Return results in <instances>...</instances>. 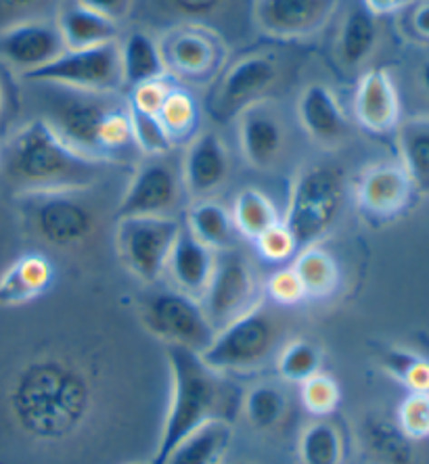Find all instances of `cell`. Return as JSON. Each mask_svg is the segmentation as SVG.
Returning a JSON list of instances; mask_svg holds the SVG:
<instances>
[{
  "instance_id": "cell-28",
  "label": "cell",
  "mask_w": 429,
  "mask_h": 464,
  "mask_svg": "<svg viewBox=\"0 0 429 464\" xmlns=\"http://www.w3.org/2000/svg\"><path fill=\"white\" fill-rule=\"evenodd\" d=\"M379 40L377 17L365 9H352L339 30L337 53L346 67H358L375 53Z\"/></svg>"
},
{
  "instance_id": "cell-19",
  "label": "cell",
  "mask_w": 429,
  "mask_h": 464,
  "mask_svg": "<svg viewBox=\"0 0 429 464\" xmlns=\"http://www.w3.org/2000/svg\"><path fill=\"white\" fill-rule=\"evenodd\" d=\"M354 115L371 134L396 132L403 121V103L390 72L377 67L360 76L354 94Z\"/></svg>"
},
{
  "instance_id": "cell-30",
  "label": "cell",
  "mask_w": 429,
  "mask_h": 464,
  "mask_svg": "<svg viewBox=\"0 0 429 464\" xmlns=\"http://www.w3.org/2000/svg\"><path fill=\"white\" fill-rule=\"evenodd\" d=\"M297 456L302 464H344V435L329 420L310 422L299 435Z\"/></svg>"
},
{
  "instance_id": "cell-35",
  "label": "cell",
  "mask_w": 429,
  "mask_h": 464,
  "mask_svg": "<svg viewBox=\"0 0 429 464\" xmlns=\"http://www.w3.org/2000/svg\"><path fill=\"white\" fill-rule=\"evenodd\" d=\"M323 352L321 347L306 339H296L278 353L277 371L288 383H304L312 374L321 372Z\"/></svg>"
},
{
  "instance_id": "cell-47",
  "label": "cell",
  "mask_w": 429,
  "mask_h": 464,
  "mask_svg": "<svg viewBox=\"0 0 429 464\" xmlns=\"http://www.w3.org/2000/svg\"><path fill=\"white\" fill-rule=\"evenodd\" d=\"M365 9L373 15H396L413 5V0H363Z\"/></svg>"
},
{
  "instance_id": "cell-18",
  "label": "cell",
  "mask_w": 429,
  "mask_h": 464,
  "mask_svg": "<svg viewBox=\"0 0 429 464\" xmlns=\"http://www.w3.org/2000/svg\"><path fill=\"white\" fill-rule=\"evenodd\" d=\"M285 126L267 99L245 107L239 113V142L245 161L254 169L275 166L285 149Z\"/></svg>"
},
{
  "instance_id": "cell-46",
  "label": "cell",
  "mask_w": 429,
  "mask_h": 464,
  "mask_svg": "<svg viewBox=\"0 0 429 464\" xmlns=\"http://www.w3.org/2000/svg\"><path fill=\"white\" fill-rule=\"evenodd\" d=\"M408 27L421 43H429V0H413L408 6Z\"/></svg>"
},
{
  "instance_id": "cell-6",
  "label": "cell",
  "mask_w": 429,
  "mask_h": 464,
  "mask_svg": "<svg viewBox=\"0 0 429 464\" xmlns=\"http://www.w3.org/2000/svg\"><path fill=\"white\" fill-rule=\"evenodd\" d=\"M141 318L147 331L166 345L187 347L197 353L206 350L216 335L200 299L179 289L149 293L142 302Z\"/></svg>"
},
{
  "instance_id": "cell-8",
  "label": "cell",
  "mask_w": 429,
  "mask_h": 464,
  "mask_svg": "<svg viewBox=\"0 0 429 464\" xmlns=\"http://www.w3.org/2000/svg\"><path fill=\"white\" fill-rule=\"evenodd\" d=\"M80 193L19 195L30 230L53 247H78L93 237L97 218L93 209L78 201Z\"/></svg>"
},
{
  "instance_id": "cell-13",
  "label": "cell",
  "mask_w": 429,
  "mask_h": 464,
  "mask_svg": "<svg viewBox=\"0 0 429 464\" xmlns=\"http://www.w3.org/2000/svg\"><path fill=\"white\" fill-rule=\"evenodd\" d=\"M180 172L163 157H149L134 169L122 195L115 218L172 216L180 199Z\"/></svg>"
},
{
  "instance_id": "cell-16",
  "label": "cell",
  "mask_w": 429,
  "mask_h": 464,
  "mask_svg": "<svg viewBox=\"0 0 429 464\" xmlns=\"http://www.w3.org/2000/svg\"><path fill=\"white\" fill-rule=\"evenodd\" d=\"M339 0H256L254 22L267 36L304 38L323 30Z\"/></svg>"
},
{
  "instance_id": "cell-42",
  "label": "cell",
  "mask_w": 429,
  "mask_h": 464,
  "mask_svg": "<svg viewBox=\"0 0 429 464\" xmlns=\"http://www.w3.org/2000/svg\"><path fill=\"white\" fill-rule=\"evenodd\" d=\"M63 0H0V30L25 19L46 17L44 13L57 11Z\"/></svg>"
},
{
  "instance_id": "cell-40",
  "label": "cell",
  "mask_w": 429,
  "mask_h": 464,
  "mask_svg": "<svg viewBox=\"0 0 429 464\" xmlns=\"http://www.w3.org/2000/svg\"><path fill=\"white\" fill-rule=\"evenodd\" d=\"M398 427L414 441L429 438V393H411L398 408Z\"/></svg>"
},
{
  "instance_id": "cell-41",
  "label": "cell",
  "mask_w": 429,
  "mask_h": 464,
  "mask_svg": "<svg viewBox=\"0 0 429 464\" xmlns=\"http://www.w3.org/2000/svg\"><path fill=\"white\" fill-rule=\"evenodd\" d=\"M256 247L260 251L264 259H268L272 264L285 262V259L291 257L299 249L291 230L285 227V222H277L275 227H270L267 232H262L260 237L256 238Z\"/></svg>"
},
{
  "instance_id": "cell-20",
  "label": "cell",
  "mask_w": 429,
  "mask_h": 464,
  "mask_svg": "<svg viewBox=\"0 0 429 464\" xmlns=\"http://www.w3.org/2000/svg\"><path fill=\"white\" fill-rule=\"evenodd\" d=\"M297 120L304 132L323 149H336L350 136V121L346 118L336 92L329 86L315 82L297 99Z\"/></svg>"
},
{
  "instance_id": "cell-1",
  "label": "cell",
  "mask_w": 429,
  "mask_h": 464,
  "mask_svg": "<svg viewBox=\"0 0 429 464\" xmlns=\"http://www.w3.org/2000/svg\"><path fill=\"white\" fill-rule=\"evenodd\" d=\"M113 163L80 153L44 118L19 126L0 147V179L15 195L84 193Z\"/></svg>"
},
{
  "instance_id": "cell-27",
  "label": "cell",
  "mask_w": 429,
  "mask_h": 464,
  "mask_svg": "<svg viewBox=\"0 0 429 464\" xmlns=\"http://www.w3.org/2000/svg\"><path fill=\"white\" fill-rule=\"evenodd\" d=\"M187 228L195 238H200L203 245L220 254L235 247V224L233 216L227 208H222L218 201L200 199L189 209Z\"/></svg>"
},
{
  "instance_id": "cell-45",
  "label": "cell",
  "mask_w": 429,
  "mask_h": 464,
  "mask_svg": "<svg viewBox=\"0 0 429 464\" xmlns=\"http://www.w3.org/2000/svg\"><path fill=\"white\" fill-rule=\"evenodd\" d=\"M78 5L86 6L88 11L97 13V15H103L112 22L120 24L131 15L134 0H76Z\"/></svg>"
},
{
  "instance_id": "cell-44",
  "label": "cell",
  "mask_w": 429,
  "mask_h": 464,
  "mask_svg": "<svg viewBox=\"0 0 429 464\" xmlns=\"http://www.w3.org/2000/svg\"><path fill=\"white\" fill-rule=\"evenodd\" d=\"M168 92H170V86L163 80L145 82V84L132 86V94L131 99H128V105L136 109V111L158 115L163 101L168 97Z\"/></svg>"
},
{
  "instance_id": "cell-14",
  "label": "cell",
  "mask_w": 429,
  "mask_h": 464,
  "mask_svg": "<svg viewBox=\"0 0 429 464\" xmlns=\"http://www.w3.org/2000/svg\"><path fill=\"white\" fill-rule=\"evenodd\" d=\"M65 51L63 38L54 19H25L0 30V61L19 76L51 63Z\"/></svg>"
},
{
  "instance_id": "cell-7",
  "label": "cell",
  "mask_w": 429,
  "mask_h": 464,
  "mask_svg": "<svg viewBox=\"0 0 429 464\" xmlns=\"http://www.w3.org/2000/svg\"><path fill=\"white\" fill-rule=\"evenodd\" d=\"M27 82L70 88L78 92L113 94L124 86L120 63V43L93 49L63 51L57 59L22 76Z\"/></svg>"
},
{
  "instance_id": "cell-31",
  "label": "cell",
  "mask_w": 429,
  "mask_h": 464,
  "mask_svg": "<svg viewBox=\"0 0 429 464\" xmlns=\"http://www.w3.org/2000/svg\"><path fill=\"white\" fill-rule=\"evenodd\" d=\"M233 224L241 237L256 241L262 232H267L277 222H281L278 209L262 190L245 188L235 197L233 203Z\"/></svg>"
},
{
  "instance_id": "cell-34",
  "label": "cell",
  "mask_w": 429,
  "mask_h": 464,
  "mask_svg": "<svg viewBox=\"0 0 429 464\" xmlns=\"http://www.w3.org/2000/svg\"><path fill=\"white\" fill-rule=\"evenodd\" d=\"M288 411V395L281 387L272 383H260L251 387L243 398V412L256 429H272Z\"/></svg>"
},
{
  "instance_id": "cell-12",
  "label": "cell",
  "mask_w": 429,
  "mask_h": 464,
  "mask_svg": "<svg viewBox=\"0 0 429 464\" xmlns=\"http://www.w3.org/2000/svg\"><path fill=\"white\" fill-rule=\"evenodd\" d=\"M278 76H281L278 61L270 54L256 53L235 61L214 92V115L227 121L235 113H241L245 107L267 99V94L277 86Z\"/></svg>"
},
{
  "instance_id": "cell-21",
  "label": "cell",
  "mask_w": 429,
  "mask_h": 464,
  "mask_svg": "<svg viewBox=\"0 0 429 464\" xmlns=\"http://www.w3.org/2000/svg\"><path fill=\"white\" fill-rule=\"evenodd\" d=\"M214 266L216 251L190 235L189 228H182L166 266L174 278L176 289L190 297L201 299L210 285V278H212Z\"/></svg>"
},
{
  "instance_id": "cell-4",
  "label": "cell",
  "mask_w": 429,
  "mask_h": 464,
  "mask_svg": "<svg viewBox=\"0 0 429 464\" xmlns=\"http://www.w3.org/2000/svg\"><path fill=\"white\" fill-rule=\"evenodd\" d=\"M281 339L277 314L264 302H256L241 316L216 331L206 350L200 353L203 364L214 372H245L264 364Z\"/></svg>"
},
{
  "instance_id": "cell-22",
  "label": "cell",
  "mask_w": 429,
  "mask_h": 464,
  "mask_svg": "<svg viewBox=\"0 0 429 464\" xmlns=\"http://www.w3.org/2000/svg\"><path fill=\"white\" fill-rule=\"evenodd\" d=\"M54 24L63 38L65 51L93 49V46L118 43L120 38V24L88 11L76 0H63V5L57 9Z\"/></svg>"
},
{
  "instance_id": "cell-50",
  "label": "cell",
  "mask_w": 429,
  "mask_h": 464,
  "mask_svg": "<svg viewBox=\"0 0 429 464\" xmlns=\"http://www.w3.org/2000/svg\"><path fill=\"white\" fill-rule=\"evenodd\" d=\"M233 464H251V462H233Z\"/></svg>"
},
{
  "instance_id": "cell-2",
  "label": "cell",
  "mask_w": 429,
  "mask_h": 464,
  "mask_svg": "<svg viewBox=\"0 0 429 464\" xmlns=\"http://www.w3.org/2000/svg\"><path fill=\"white\" fill-rule=\"evenodd\" d=\"M166 358L172 392L158 446L149 464H166L172 450L190 433L210 420L227 419L222 416L227 393L220 374L203 364L200 353L187 347L168 345Z\"/></svg>"
},
{
  "instance_id": "cell-17",
  "label": "cell",
  "mask_w": 429,
  "mask_h": 464,
  "mask_svg": "<svg viewBox=\"0 0 429 464\" xmlns=\"http://www.w3.org/2000/svg\"><path fill=\"white\" fill-rule=\"evenodd\" d=\"M229 172L230 157L220 136L214 132L195 134L180 166V179L189 195L208 199L224 187Z\"/></svg>"
},
{
  "instance_id": "cell-49",
  "label": "cell",
  "mask_w": 429,
  "mask_h": 464,
  "mask_svg": "<svg viewBox=\"0 0 429 464\" xmlns=\"http://www.w3.org/2000/svg\"><path fill=\"white\" fill-rule=\"evenodd\" d=\"M5 111V91H3V84H0V115Z\"/></svg>"
},
{
  "instance_id": "cell-32",
  "label": "cell",
  "mask_w": 429,
  "mask_h": 464,
  "mask_svg": "<svg viewBox=\"0 0 429 464\" xmlns=\"http://www.w3.org/2000/svg\"><path fill=\"white\" fill-rule=\"evenodd\" d=\"M366 446L381 464H414V440L398 427V422L369 420L365 427Z\"/></svg>"
},
{
  "instance_id": "cell-3",
  "label": "cell",
  "mask_w": 429,
  "mask_h": 464,
  "mask_svg": "<svg viewBox=\"0 0 429 464\" xmlns=\"http://www.w3.org/2000/svg\"><path fill=\"white\" fill-rule=\"evenodd\" d=\"M348 199V184L339 168L312 163L299 169L291 184L285 227L291 230L297 247H310L336 227Z\"/></svg>"
},
{
  "instance_id": "cell-15",
  "label": "cell",
  "mask_w": 429,
  "mask_h": 464,
  "mask_svg": "<svg viewBox=\"0 0 429 464\" xmlns=\"http://www.w3.org/2000/svg\"><path fill=\"white\" fill-rule=\"evenodd\" d=\"M414 187L400 161L371 163L356 182L358 208L375 220H394L413 203Z\"/></svg>"
},
{
  "instance_id": "cell-38",
  "label": "cell",
  "mask_w": 429,
  "mask_h": 464,
  "mask_svg": "<svg viewBox=\"0 0 429 464\" xmlns=\"http://www.w3.org/2000/svg\"><path fill=\"white\" fill-rule=\"evenodd\" d=\"M161 17L176 19L180 24H201L222 15L230 6V0H151Z\"/></svg>"
},
{
  "instance_id": "cell-36",
  "label": "cell",
  "mask_w": 429,
  "mask_h": 464,
  "mask_svg": "<svg viewBox=\"0 0 429 464\" xmlns=\"http://www.w3.org/2000/svg\"><path fill=\"white\" fill-rule=\"evenodd\" d=\"M381 366L411 393H429V360L408 350H390Z\"/></svg>"
},
{
  "instance_id": "cell-11",
  "label": "cell",
  "mask_w": 429,
  "mask_h": 464,
  "mask_svg": "<svg viewBox=\"0 0 429 464\" xmlns=\"http://www.w3.org/2000/svg\"><path fill=\"white\" fill-rule=\"evenodd\" d=\"M65 91L70 94L59 99L44 120L76 151L105 161L99 149V130L107 113L120 103H115L112 94L78 92L70 88Z\"/></svg>"
},
{
  "instance_id": "cell-48",
  "label": "cell",
  "mask_w": 429,
  "mask_h": 464,
  "mask_svg": "<svg viewBox=\"0 0 429 464\" xmlns=\"http://www.w3.org/2000/svg\"><path fill=\"white\" fill-rule=\"evenodd\" d=\"M417 84L421 88V92H424V97L429 101V59L421 61L417 70Z\"/></svg>"
},
{
  "instance_id": "cell-25",
  "label": "cell",
  "mask_w": 429,
  "mask_h": 464,
  "mask_svg": "<svg viewBox=\"0 0 429 464\" xmlns=\"http://www.w3.org/2000/svg\"><path fill=\"white\" fill-rule=\"evenodd\" d=\"M230 441L233 425L227 419H214L182 440L166 464H224Z\"/></svg>"
},
{
  "instance_id": "cell-26",
  "label": "cell",
  "mask_w": 429,
  "mask_h": 464,
  "mask_svg": "<svg viewBox=\"0 0 429 464\" xmlns=\"http://www.w3.org/2000/svg\"><path fill=\"white\" fill-rule=\"evenodd\" d=\"M120 63L124 84L131 88L168 76L160 43L141 30L128 34L120 44Z\"/></svg>"
},
{
  "instance_id": "cell-51",
  "label": "cell",
  "mask_w": 429,
  "mask_h": 464,
  "mask_svg": "<svg viewBox=\"0 0 429 464\" xmlns=\"http://www.w3.org/2000/svg\"><path fill=\"white\" fill-rule=\"evenodd\" d=\"M132 464H149V462H132Z\"/></svg>"
},
{
  "instance_id": "cell-9",
  "label": "cell",
  "mask_w": 429,
  "mask_h": 464,
  "mask_svg": "<svg viewBox=\"0 0 429 464\" xmlns=\"http://www.w3.org/2000/svg\"><path fill=\"white\" fill-rule=\"evenodd\" d=\"M166 72L172 76L206 84L220 72L227 44L212 27L201 24H176L160 40Z\"/></svg>"
},
{
  "instance_id": "cell-37",
  "label": "cell",
  "mask_w": 429,
  "mask_h": 464,
  "mask_svg": "<svg viewBox=\"0 0 429 464\" xmlns=\"http://www.w3.org/2000/svg\"><path fill=\"white\" fill-rule=\"evenodd\" d=\"M128 115H131V130L132 142L141 153L147 157H166L174 149V140L170 139L168 130L163 128L158 115L136 111L128 105Z\"/></svg>"
},
{
  "instance_id": "cell-29",
  "label": "cell",
  "mask_w": 429,
  "mask_h": 464,
  "mask_svg": "<svg viewBox=\"0 0 429 464\" xmlns=\"http://www.w3.org/2000/svg\"><path fill=\"white\" fill-rule=\"evenodd\" d=\"M294 268L304 285L306 297L325 299L333 295L339 286V278H342L336 257L318 245L299 249Z\"/></svg>"
},
{
  "instance_id": "cell-5",
  "label": "cell",
  "mask_w": 429,
  "mask_h": 464,
  "mask_svg": "<svg viewBox=\"0 0 429 464\" xmlns=\"http://www.w3.org/2000/svg\"><path fill=\"white\" fill-rule=\"evenodd\" d=\"M182 230L174 216L115 218V249L139 281L158 283Z\"/></svg>"
},
{
  "instance_id": "cell-10",
  "label": "cell",
  "mask_w": 429,
  "mask_h": 464,
  "mask_svg": "<svg viewBox=\"0 0 429 464\" xmlns=\"http://www.w3.org/2000/svg\"><path fill=\"white\" fill-rule=\"evenodd\" d=\"M256 293L258 283L249 259L229 249L216 254L212 278L200 302L214 329L220 331L258 302Z\"/></svg>"
},
{
  "instance_id": "cell-24",
  "label": "cell",
  "mask_w": 429,
  "mask_h": 464,
  "mask_svg": "<svg viewBox=\"0 0 429 464\" xmlns=\"http://www.w3.org/2000/svg\"><path fill=\"white\" fill-rule=\"evenodd\" d=\"M398 161L406 169L414 193L429 197V115H413L396 128Z\"/></svg>"
},
{
  "instance_id": "cell-43",
  "label": "cell",
  "mask_w": 429,
  "mask_h": 464,
  "mask_svg": "<svg viewBox=\"0 0 429 464\" xmlns=\"http://www.w3.org/2000/svg\"><path fill=\"white\" fill-rule=\"evenodd\" d=\"M267 295L278 305H296L306 297V289L299 281L294 266L277 270L267 283Z\"/></svg>"
},
{
  "instance_id": "cell-39",
  "label": "cell",
  "mask_w": 429,
  "mask_h": 464,
  "mask_svg": "<svg viewBox=\"0 0 429 464\" xmlns=\"http://www.w3.org/2000/svg\"><path fill=\"white\" fill-rule=\"evenodd\" d=\"M299 398L306 411L315 416H329L336 412V408L342 401V392H339L337 381L329 374L317 372L304 383H299Z\"/></svg>"
},
{
  "instance_id": "cell-33",
  "label": "cell",
  "mask_w": 429,
  "mask_h": 464,
  "mask_svg": "<svg viewBox=\"0 0 429 464\" xmlns=\"http://www.w3.org/2000/svg\"><path fill=\"white\" fill-rule=\"evenodd\" d=\"M158 118L176 145V142L189 140L195 136V130L200 126V107H197L190 92L182 91V88H170Z\"/></svg>"
},
{
  "instance_id": "cell-23",
  "label": "cell",
  "mask_w": 429,
  "mask_h": 464,
  "mask_svg": "<svg viewBox=\"0 0 429 464\" xmlns=\"http://www.w3.org/2000/svg\"><path fill=\"white\" fill-rule=\"evenodd\" d=\"M54 281L53 262L44 254H25L17 257L0 275V305H22L34 302L51 289Z\"/></svg>"
}]
</instances>
